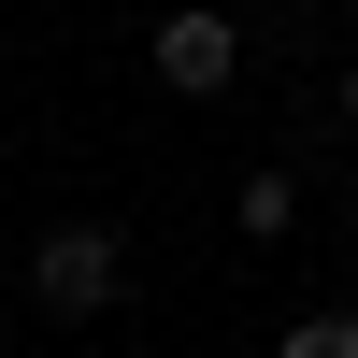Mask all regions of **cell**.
Instances as JSON below:
<instances>
[{
  "mask_svg": "<svg viewBox=\"0 0 358 358\" xmlns=\"http://www.w3.org/2000/svg\"><path fill=\"white\" fill-rule=\"evenodd\" d=\"M229 72H244V15H229V0H187V15H158V86H172V101H215Z\"/></svg>",
  "mask_w": 358,
  "mask_h": 358,
  "instance_id": "2",
  "label": "cell"
},
{
  "mask_svg": "<svg viewBox=\"0 0 358 358\" xmlns=\"http://www.w3.org/2000/svg\"><path fill=\"white\" fill-rule=\"evenodd\" d=\"M229 215H244V244H287V229H301V172H273V158H258Z\"/></svg>",
  "mask_w": 358,
  "mask_h": 358,
  "instance_id": "3",
  "label": "cell"
},
{
  "mask_svg": "<svg viewBox=\"0 0 358 358\" xmlns=\"http://www.w3.org/2000/svg\"><path fill=\"white\" fill-rule=\"evenodd\" d=\"M330 101H344V129H358V57H344V86H330Z\"/></svg>",
  "mask_w": 358,
  "mask_h": 358,
  "instance_id": "5",
  "label": "cell"
},
{
  "mask_svg": "<svg viewBox=\"0 0 358 358\" xmlns=\"http://www.w3.org/2000/svg\"><path fill=\"white\" fill-rule=\"evenodd\" d=\"M115 287H129V244H115L101 215H57L43 244H29V301L43 315H101Z\"/></svg>",
  "mask_w": 358,
  "mask_h": 358,
  "instance_id": "1",
  "label": "cell"
},
{
  "mask_svg": "<svg viewBox=\"0 0 358 358\" xmlns=\"http://www.w3.org/2000/svg\"><path fill=\"white\" fill-rule=\"evenodd\" d=\"M229 15H244V0H229Z\"/></svg>",
  "mask_w": 358,
  "mask_h": 358,
  "instance_id": "6",
  "label": "cell"
},
{
  "mask_svg": "<svg viewBox=\"0 0 358 358\" xmlns=\"http://www.w3.org/2000/svg\"><path fill=\"white\" fill-rule=\"evenodd\" d=\"M287 358H358V301H315V315H287Z\"/></svg>",
  "mask_w": 358,
  "mask_h": 358,
  "instance_id": "4",
  "label": "cell"
}]
</instances>
